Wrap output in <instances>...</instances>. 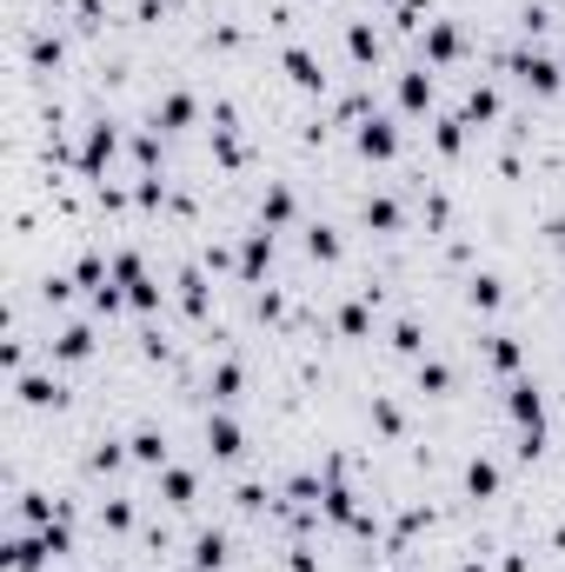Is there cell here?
<instances>
[{
    "label": "cell",
    "mask_w": 565,
    "mask_h": 572,
    "mask_svg": "<svg viewBox=\"0 0 565 572\" xmlns=\"http://www.w3.org/2000/svg\"><path fill=\"white\" fill-rule=\"evenodd\" d=\"M120 140H127V127H120V113H93L87 127H80V147H73V180L80 187H107V167H113V153H120Z\"/></svg>",
    "instance_id": "obj_1"
},
{
    "label": "cell",
    "mask_w": 565,
    "mask_h": 572,
    "mask_svg": "<svg viewBox=\"0 0 565 572\" xmlns=\"http://www.w3.org/2000/svg\"><path fill=\"white\" fill-rule=\"evenodd\" d=\"M93 360H100V327H93V313H60V320L47 327V367L73 373V367H93Z\"/></svg>",
    "instance_id": "obj_2"
},
{
    "label": "cell",
    "mask_w": 565,
    "mask_h": 572,
    "mask_svg": "<svg viewBox=\"0 0 565 572\" xmlns=\"http://www.w3.org/2000/svg\"><path fill=\"white\" fill-rule=\"evenodd\" d=\"M500 67H506L526 93H539V100H559L565 93V67L553 53H539V47H513V53H500Z\"/></svg>",
    "instance_id": "obj_3"
},
{
    "label": "cell",
    "mask_w": 565,
    "mask_h": 572,
    "mask_svg": "<svg viewBox=\"0 0 565 572\" xmlns=\"http://www.w3.org/2000/svg\"><path fill=\"white\" fill-rule=\"evenodd\" d=\"M200 453H206V466H240V460H246V427L233 420V407H206V420H200Z\"/></svg>",
    "instance_id": "obj_4"
},
{
    "label": "cell",
    "mask_w": 565,
    "mask_h": 572,
    "mask_svg": "<svg viewBox=\"0 0 565 572\" xmlns=\"http://www.w3.org/2000/svg\"><path fill=\"white\" fill-rule=\"evenodd\" d=\"M273 260H280V240H273V227L253 220V233H240V267H233V280H240V287H266Z\"/></svg>",
    "instance_id": "obj_5"
},
{
    "label": "cell",
    "mask_w": 565,
    "mask_h": 572,
    "mask_svg": "<svg viewBox=\"0 0 565 572\" xmlns=\"http://www.w3.org/2000/svg\"><path fill=\"white\" fill-rule=\"evenodd\" d=\"M147 120H153L167 140H180V133H193V127H200V93H193V87H167V93L153 100V113H147Z\"/></svg>",
    "instance_id": "obj_6"
},
{
    "label": "cell",
    "mask_w": 565,
    "mask_h": 572,
    "mask_svg": "<svg viewBox=\"0 0 565 572\" xmlns=\"http://www.w3.org/2000/svg\"><path fill=\"white\" fill-rule=\"evenodd\" d=\"M400 147H406V133H400L393 113H366V120L353 127V153H360V160H400Z\"/></svg>",
    "instance_id": "obj_7"
},
{
    "label": "cell",
    "mask_w": 565,
    "mask_h": 572,
    "mask_svg": "<svg viewBox=\"0 0 565 572\" xmlns=\"http://www.w3.org/2000/svg\"><path fill=\"white\" fill-rule=\"evenodd\" d=\"M460 53H466V33H460V20H426V27H420V60H426L433 73H440V67H453Z\"/></svg>",
    "instance_id": "obj_8"
},
{
    "label": "cell",
    "mask_w": 565,
    "mask_h": 572,
    "mask_svg": "<svg viewBox=\"0 0 565 572\" xmlns=\"http://www.w3.org/2000/svg\"><path fill=\"white\" fill-rule=\"evenodd\" d=\"M127 453H133V466L160 473V466H173V433H167L160 420H140V427L127 433Z\"/></svg>",
    "instance_id": "obj_9"
},
{
    "label": "cell",
    "mask_w": 565,
    "mask_h": 572,
    "mask_svg": "<svg viewBox=\"0 0 565 572\" xmlns=\"http://www.w3.org/2000/svg\"><path fill=\"white\" fill-rule=\"evenodd\" d=\"M206 407H240L246 400V367L233 360V353H220L213 367H206V393H200Z\"/></svg>",
    "instance_id": "obj_10"
},
{
    "label": "cell",
    "mask_w": 565,
    "mask_h": 572,
    "mask_svg": "<svg viewBox=\"0 0 565 572\" xmlns=\"http://www.w3.org/2000/svg\"><path fill=\"white\" fill-rule=\"evenodd\" d=\"M506 413L519 420V433H546V393H539V380H506Z\"/></svg>",
    "instance_id": "obj_11"
},
{
    "label": "cell",
    "mask_w": 565,
    "mask_h": 572,
    "mask_svg": "<svg viewBox=\"0 0 565 572\" xmlns=\"http://www.w3.org/2000/svg\"><path fill=\"white\" fill-rule=\"evenodd\" d=\"M233 566V540H226V526H200L193 540H186V572H226Z\"/></svg>",
    "instance_id": "obj_12"
},
{
    "label": "cell",
    "mask_w": 565,
    "mask_h": 572,
    "mask_svg": "<svg viewBox=\"0 0 565 572\" xmlns=\"http://www.w3.org/2000/svg\"><path fill=\"white\" fill-rule=\"evenodd\" d=\"M7 572H53V546H47V533L13 526V533H7Z\"/></svg>",
    "instance_id": "obj_13"
},
{
    "label": "cell",
    "mask_w": 565,
    "mask_h": 572,
    "mask_svg": "<svg viewBox=\"0 0 565 572\" xmlns=\"http://www.w3.org/2000/svg\"><path fill=\"white\" fill-rule=\"evenodd\" d=\"M253 220L260 227H293L300 220V193H293V180H266V193H260V207H253Z\"/></svg>",
    "instance_id": "obj_14"
},
{
    "label": "cell",
    "mask_w": 565,
    "mask_h": 572,
    "mask_svg": "<svg viewBox=\"0 0 565 572\" xmlns=\"http://www.w3.org/2000/svg\"><path fill=\"white\" fill-rule=\"evenodd\" d=\"M300 253H306L313 267H340V260H346V240H340L333 220H306V227H300Z\"/></svg>",
    "instance_id": "obj_15"
},
{
    "label": "cell",
    "mask_w": 565,
    "mask_h": 572,
    "mask_svg": "<svg viewBox=\"0 0 565 572\" xmlns=\"http://www.w3.org/2000/svg\"><path fill=\"white\" fill-rule=\"evenodd\" d=\"M473 347H480V360H486L493 373L519 380V367H526V340H519V333H480Z\"/></svg>",
    "instance_id": "obj_16"
},
{
    "label": "cell",
    "mask_w": 565,
    "mask_h": 572,
    "mask_svg": "<svg viewBox=\"0 0 565 572\" xmlns=\"http://www.w3.org/2000/svg\"><path fill=\"white\" fill-rule=\"evenodd\" d=\"M153 493H160L173 513H193V506H200V473H193V466H160V473H153Z\"/></svg>",
    "instance_id": "obj_17"
},
{
    "label": "cell",
    "mask_w": 565,
    "mask_h": 572,
    "mask_svg": "<svg viewBox=\"0 0 565 572\" xmlns=\"http://www.w3.org/2000/svg\"><path fill=\"white\" fill-rule=\"evenodd\" d=\"M93 526H100V540H107V533L127 540V533L140 526V493H113V500H100V506H93Z\"/></svg>",
    "instance_id": "obj_18"
},
{
    "label": "cell",
    "mask_w": 565,
    "mask_h": 572,
    "mask_svg": "<svg viewBox=\"0 0 565 572\" xmlns=\"http://www.w3.org/2000/svg\"><path fill=\"white\" fill-rule=\"evenodd\" d=\"M433 93H440V87H433V67H426V60H413V67L400 73V87H393L400 113H426V107H433Z\"/></svg>",
    "instance_id": "obj_19"
},
{
    "label": "cell",
    "mask_w": 565,
    "mask_h": 572,
    "mask_svg": "<svg viewBox=\"0 0 565 572\" xmlns=\"http://www.w3.org/2000/svg\"><path fill=\"white\" fill-rule=\"evenodd\" d=\"M280 67H286V80H293L300 93H326V67H320L300 40H293V47H280Z\"/></svg>",
    "instance_id": "obj_20"
},
{
    "label": "cell",
    "mask_w": 565,
    "mask_h": 572,
    "mask_svg": "<svg viewBox=\"0 0 565 572\" xmlns=\"http://www.w3.org/2000/svg\"><path fill=\"white\" fill-rule=\"evenodd\" d=\"M360 227H366V233H400L406 213H400L393 193H366V200H360Z\"/></svg>",
    "instance_id": "obj_21"
},
{
    "label": "cell",
    "mask_w": 565,
    "mask_h": 572,
    "mask_svg": "<svg viewBox=\"0 0 565 572\" xmlns=\"http://www.w3.org/2000/svg\"><path fill=\"white\" fill-rule=\"evenodd\" d=\"M466 127H473L466 113H440V120H433V153H440V160H460V153H466Z\"/></svg>",
    "instance_id": "obj_22"
},
{
    "label": "cell",
    "mask_w": 565,
    "mask_h": 572,
    "mask_svg": "<svg viewBox=\"0 0 565 572\" xmlns=\"http://www.w3.org/2000/svg\"><path fill=\"white\" fill-rule=\"evenodd\" d=\"M413 393H426V400H446V393H453V367L420 353V360H413Z\"/></svg>",
    "instance_id": "obj_23"
},
{
    "label": "cell",
    "mask_w": 565,
    "mask_h": 572,
    "mask_svg": "<svg viewBox=\"0 0 565 572\" xmlns=\"http://www.w3.org/2000/svg\"><path fill=\"white\" fill-rule=\"evenodd\" d=\"M506 300H513V293H506V280H500V273H473V280H466V307H480V313H500Z\"/></svg>",
    "instance_id": "obj_24"
},
{
    "label": "cell",
    "mask_w": 565,
    "mask_h": 572,
    "mask_svg": "<svg viewBox=\"0 0 565 572\" xmlns=\"http://www.w3.org/2000/svg\"><path fill=\"white\" fill-rule=\"evenodd\" d=\"M333 320H340V340H373V300L353 293V300H340Z\"/></svg>",
    "instance_id": "obj_25"
},
{
    "label": "cell",
    "mask_w": 565,
    "mask_h": 572,
    "mask_svg": "<svg viewBox=\"0 0 565 572\" xmlns=\"http://www.w3.org/2000/svg\"><path fill=\"white\" fill-rule=\"evenodd\" d=\"M373 427H380V440H393V446H406V413H400V400L393 393H373Z\"/></svg>",
    "instance_id": "obj_26"
},
{
    "label": "cell",
    "mask_w": 565,
    "mask_h": 572,
    "mask_svg": "<svg viewBox=\"0 0 565 572\" xmlns=\"http://www.w3.org/2000/svg\"><path fill=\"white\" fill-rule=\"evenodd\" d=\"M346 53L360 60V67H380V53H386V40L366 27V20H346Z\"/></svg>",
    "instance_id": "obj_27"
},
{
    "label": "cell",
    "mask_w": 565,
    "mask_h": 572,
    "mask_svg": "<svg viewBox=\"0 0 565 572\" xmlns=\"http://www.w3.org/2000/svg\"><path fill=\"white\" fill-rule=\"evenodd\" d=\"M460 113L486 127V120H500V113H506V100H500V87H486V80H473V87H466V107H460Z\"/></svg>",
    "instance_id": "obj_28"
},
{
    "label": "cell",
    "mask_w": 565,
    "mask_h": 572,
    "mask_svg": "<svg viewBox=\"0 0 565 572\" xmlns=\"http://www.w3.org/2000/svg\"><path fill=\"white\" fill-rule=\"evenodd\" d=\"M466 500H500V466H493L486 453L466 460Z\"/></svg>",
    "instance_id": "obj_29"
},
{
    "label": "cell",
    "mask_w": 565,
    "mask_h": 572,
    "mask_svg": "<svg viewBox=\"0 0 565 572\" xmlns=\"http://www.w3.org/2000/svg\"><path fill=\"white\" fill-rule=\"evenodd\" d=\"M386 347H393L400 360H420V353H426V327H420L413 313H400V320H393V340H386Z\"/></svg>",
    "instance_id": "obj_30"
},
{
    "label": "cell",
    "mask_w": 565,
    "mask_h": 572,
    "mask_svg": "<svg viewBox=\"0 0 565 572\" xmlns=\"http://www.w3.org/2000/svg\"><path fill=\"white\" fill-rule=\"evenodd\" d=\"M460 572H486V566H480V560H466V566H460Z\"/></svg>",
    "instance_id": "obj_31"
},
{
    "label": "cell",
    "mask_w": 565,
    "mask_h": 572,
    "mask_svg": "<svg viewBox=\"0 0 565 572\" xmlns=\"http://www.w3.org/2000/svg\"><path fill=\"white\" fill-rule=\"evenodd\" d=\"M386 7H393V13H400V7H406V0H386Z\"/></svg>",
    "instance_id": "obj_32"
},
{
    "label": "cell",
    "mask_w": 565,
    "mask_h": 572,
    "mask_svg": "<svg viewBox=\"0 0 565 572\" xmlns=\"http://www.w3.org/2000/svg\"><path fill=\"white\" fill-rule=\"evenodd\" d=\"M393 572H413V566H393Z\"/></svg>",
    "instance_id": "obj_33"
}]
</instances>
